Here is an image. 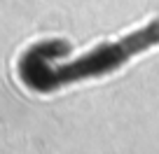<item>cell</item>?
<instances>
[{"mask_svg": "<svg viewBox=\"0 0 159 154\" xmlns=\"http://www.w3.org/2000/svg\"><path fill=\"white\" fill-rule=\"evenodd\" d=\"M157 45H159V19L145 26V28L122 37V40L112 42V45H103L98 49L89 51V54L70 61V63L54 65V68L47 70V75H49V82L54 86L68 84V82H80V80H87V77H101V75L115 70L117 65L126 63L129 59H134L136 54L148 51Z\"/></svg>", "mask_w": 159, "mask_h": 154, "instance_id": "obj_1", "label": "cell"}]
</instances>
